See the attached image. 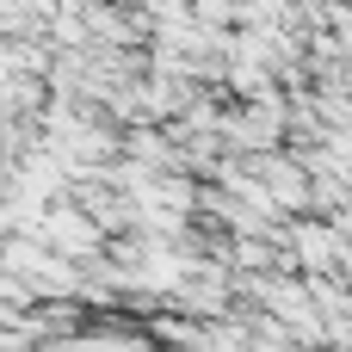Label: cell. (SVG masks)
Returning <instances> with one entry per match:
<instances>
[{
  "mask_svg": "<svg viewBox=\"0 0 352 352\" xmlns=\"http://www.w3.org/2000/svg\"><path fill=\"white\" fill-rule=\"evenodd\" d=\"M285 241L297 248L303 278H346L352 248H346V235H340V223H334V217H297V223L285 229Z\"/></svg>",
  "mask_w": 352,
  "mask_h": 352,
  "instance_id": "cell-1",
  "label": "cell"
},
{
  "mask_svg": "<svg viewBox=\"0 0 352 352\" xmlns=\"http://www.w3.org/2000/svg\"><path fill=\"white\" fill-rule=\"evenodd\" d=\"M334 223H340V235H346V248H352V204L340 210V217H334Z\"/></svg>",
  "mask_w": 352,
  "mask_h": 352,
  "instance_id": "cell-2",
  "label": "cell"
}]
</instances>
